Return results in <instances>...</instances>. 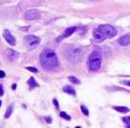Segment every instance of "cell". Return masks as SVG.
Returning a JSON list of instances; mask_svg holds the SVG:
<instances>
[{
	"label": "cell",
	"mask_w": 130,
	"mask_h": 128,
	"mask_svg": "<svg viewBox=\"0 0 130 128\" xmlns=\"http://www.w3.org/2000/svg\"><path fill=\"white\" fill-rule=\"evenodd\" d=\"M27 85H29V89H30V90H32V89L35 88V87L38 86V84L37 83V81L35 80L34 77H31V78L27 81Z\"/></svg>",
	"instance_id": "cell-13"
},
{
	"label": "cell",
	"mask_w": 130,
	"mask_h": 128,
	"mask_svg": "<svg viewBox=\"0 0 130 128\" xmlns=\"http://www.w3.org/2000/svg\"><path fill=\"white\" fill-rule=\"evenodd\" d=\"M118 44L122 46H126L130 44V35H126L118 39Z\"/></svg>",
	"instance_id": "cell-10"
},
{
	"label": "cell",
	"mask_w": 130,
	"mask_h": 128,
	"mask_svg": "<svg viewBox=\"0 0 130 128\" xmlns=\"http://www.w3.org/2000/svg\"><path fill=\"white\" fill-rule=\"evenodd\" d=\"M53 103H54L55 106L56 107V109H58V108H59V105H58V102L56 101V99H54V100H53Z\"/></svg>",
	"instance_id": "cell-22"
},
{
	"label": "cell",
	"mask_w": 130,
	"mask_h": 128,
	"mask_svg": "<svg viewBox=\"0 0 130 128\" xmlns=\"http://www.w3.org/2000/svg\"><path fill=\"white\" fill-rule=\"evenodd\" d=\"M24 42L26 48H28V49H34V48H36L40 44V38L36 36V35H27L25 36Z\"/></svg>",
	"instance_id": "cell-5"
},
{
	"label": "cell",
	"mask_w": 130,
	"mask_h": 128,
	"mask_svg": "<svg viewBox=\"0 0 130 128\" xmlns=\"http://www.w3.org/2000/svg\"><path fill=\"white\" fill-rule=\"evenodd\" d=\"M60 115V117H62V118H64V119L67 120V121H69V120L71 119V116L67 115L66 112H60V115Z\"/></svg>",
	"instance_id": "cell-17"
},
{
	"label": "cell",
	"mask_w": 130,
	"mask_h": 128,
	"mask_svg": "<svg viewBox=\"0 0 130 128\" xmlns=\"http://www.w3.org/2000/svg\"><path fill=\"white\" fill-rule=\"evenodd\" d=\"M33 1L36 3H42V2H44V1H46V0H33Z\"/></svg>",
	"instance_id": "cell-26"
},
{
	"label": "cell",
	"mask_w": 130,
	"mask_h": 128,
	"mask_svg": "<svg viewBox=\"0 0 130 128\" xmlns=\"http://www.w3.org/2000/svg\"><path fill=\"white\" fill-rule=\"evenodd\" d=\"M65 57L72 63H78L83 59L84 57V49L81 46L67 45L65 48Z\"/></svg>",
	"instance_id": "cell-2"
},
{
	"label": "cell",
	"mask_w": 130,
	"mask_h": 128,
	"mask_svg": "<svg viewBox=\"0 0 130 128\" xmlns=\"http://www.w3.org/2000/svg\"><path fill=\"white\" fill-rule=\"evenodd\" d=\"M126 126H127V127H130V124H127Z\"/></svg>",
	"instance_id": "cell-30"
},
{
	"label": "cell",
	"mask_w": 130,
	"mask_h": 128,
	"mask_svg": "<svg viewBox=\"0 0 130 128\" xmlns=\"http://www.w3.org/2000/svg\"><path fill=\"white\" fill-rule=\"evenodd\" d=\"M77 30V27H76V26H72V27H68V28H67L65 30V32H64V35H62V38L63 37H68L70 36V35L73 34V33H75L76 31Z\"/></svg>",
	"instance_id": "cell-11"
},
{
	"label": "cell",
	"mask_w": 130,
	"mask_h": 128,
	"mask_svg": "<svg viewBox=\"0 0 130 128\" xmlns=\"http://www.w3.org/2000/svg\"><path fill=\"white\" fill-rule=\"evenodd\" d=\"M98 28L99 29L100 32L102 33L106 38H113L117 35V30L114 26H110V25H102V26H98Z\"/></svg>",
	"instance_id": "cell-4"
},
{
	"label": "cell",
	"mask_w": 130,
	"mask_h": 128,
	"mask_svg": "<svg viewBox=\"0 0 130 128\" xmlns=\"http://www.w3.org/2000/svg\"><path fill=\"white\" fill-rule=\"evenodd\" d=\"M68 80H69L72 84H76V85L80 84V80L77 79L76 77H75V76H68Z\"/></svg>",
	"instance_id": "cell-16"
},
{
	"label": "cell",
	"mask_w": 130,
	"mask_h": 128,
	"mask_svg": "<svg viewBox=\"0 0 130 128\" xmlns=\"http://www.w3.org/2000/svg\"><path fill=\"white\" fill-rule=\"evenodd\" d=\"M26 69H27L28 71L32 72V73H37V69L35 67H31V66H27V67L26 68Z\"/></svg>",
	"instance_id": "cell-20"
},
{
	"label": "cell",
	"mask_w": 130,
	"mask_h": 128,
	"mask_svg": "<svg viewBox=\"0 0 130 128\" xmlns=\"http://www.w3.org/2000/svg\"><path fill=\"white\" fill-rule=\"evenodd\" d=\"M44 119H46V122L47 124H51L52 123V118L51 117H45Z\"/></svg>",
	"instance_id": "cell-21"
},
{
	"label": "cell",
	"mask_w": 130,
	"mask_h": 128,
	"mask_svg": "<svg viewBox=\"0 0 130 128\" xmlns=\"http://www.w3.org/2000/svg\"><path fill=\"white\" fill-rule=\"evenodd\" d=\"M4 95V88H3L2 85H0V96H2Z\"/></svg>",
	"instance_id": "cell-23"
},
{
	"label": "cell",
	"mask_w": 130,
	"mask_h": 128,
	"mask_svg": "<svg viewBox=\"0 0 130 128\" xmlns=\"http://www.w3.org/2000/svg\"><path fill=\"white\" fill-rule=\"evenodd\" d=\"M93 35H94V38H95V41L98 42H103L105 39H106V37L104 36L102 33L100 32V30L98 28H96L93 33Z\"/></svg>",
	"instance_id": "cell-9"
},
{
	"label": "cell",
	"mask_w": 130,
	"mask_h": 128,
	"mask_svg": "<svg viewBox=\"0 0 130 128\" xmlns=\"http://www.w3.org/2000/svg\"><path fill=\"white\" fill-rule=\"evenodd\" d=\"M101 62H102V57H101L100 53L96 52V51L93 52L87 59L88 69L93 72L98 71L101 67Z\"/></svg>",
	"instance_id": "cell-3"
},
{
	"label": "cell",
	"mask_w": 130,
	"mask_h": 128,
	"mask_svg": "<svg viewBox=\"0 0 130 128\" xmlns=\"http://www.w3.org/2000/svg\"><path fill=\"white\" fill-rule=\"evenodd\" d=\"M6 76V74H5L4 71H0V78H3V77H5Z\"/></svg>",
	"instance_id": "cell-24"
},
{
	"label": "cell",
	"mask_w": 130,
	"mask_h": 128,
	"mask_svg": "<svg viewBox=\"0 0 130 128\" xmlns=\"http://www.w3.org/2000/svg\"><path fill=\"white\" fill-rule=\"evenodd\" d=\"M3 36H4V38L6 39V41H7V43L10 45V46H15V37L11 35V33H10V31H9V30L6 29V30L4 31V33H3Z\"/></svg>",
	"instance_id": "cell-7"
},
{
	"label": "cell",
	"mask_w": 130,
	"mask_h": 128,
	"mask_svg": "<svg viewBox=\"0 0 130 128\" xmlns=\"http://www.w3.org/2000/svg\"><path fill=\"white\" fill-rule=\"evenodd\" d=\"M25 19L26 20H36L40 18V13L36 9H30L27 10L24 15Z\"/></svg>",
	"instance_id": "cell-6"
},
{
	"label": "cell",
	"mask_w": 130,
	"mask_h": 128,
	"mask_svg": "<svg viewBox=\"0 0 130 128\" xmlns=\"http://www.w3.org/2000/svg\"><path fill=\"white\" fill-rule=\"evenodd\" d=\"M13 109H14V104H9L8 108H7V112H6V114H5V118L10 117V115H12V113H13Z\"/></svg>",
	"instance_id": "cell-14"
},
{
	"label": "cell",
	"mask_w": 130,
	"mask_h": 128,
	"mask_svg": "<svg viewBox=\"0 0 130 128\" xmlns=\"http://www.w3.org/2000/svg\"><path fill=\"white\" fill-rule=\"evenodd\" d=\"M1 104H2V102H1V100H0V106H1Z\"/></svg>",
	"instance_id": "cell-29"
},
{
	"label": "cell",
	"mask_w": 130,
	"mask_h": 128,
	"mask_svg": "<svg viewBox=\"0 0 130 128\" xmlns=\"http://www.w3.org/2000/svg\"><path fill=\"white\" fill-rule=\"evenodd\" d=\"M15 87H17V85H14L13 86H12V88H13V89H15Z\"/></svg>",
	"instance_id": "cell-27"
},
{
	"label": "cell",
	"mask_w": 130,
	"mask_h": 128,
	"mask_svg": "<svg viewBox=\"0 0 130 128\" xmlns=\"http://www.w3.org/2000/svg\"><path fill=\"white\" fill-rule=\"evenodd\" d=\"M63 91L65 92V93L68 94V95H71V96H76V91H75V89L73 88V87L70 86V85H66V86H64Z\"/></svg>",
	"instance_id": "cell-12"
},
{
	"label": "cell",
	"mask_w": 130,
	"mask_h": 128,
	"mask_svg": "<svg viewBox=\"0 0 130 128\" xmlns=\"http://www.w3.org/2000/svg\"><path fill=\"white\" fill-rule=\"evenodd\" d=\"M123 84H124V85H129V86H130V81H124Z\"/></svg>",
	"instance_id": "cell-25"
},
{
	"label": "cell",
	"mask_w": 130,
	"mask_h": 128,
	"mask_svg": "<svg viewBox=\"0 0 130 128\" xmlns=\"http://www.w3.org/2000/svg\"><path fill=\"white\" fill-rule=\"evenodd\" d=\"M40 64L47 70L56 68L58 65V59L56 53L51 49H45L40 54Z\"/></svg>",
	"instance_id": "cell-1"
},
{
	"label": "cell",
	"mask_w": 130,
	"mask_h": 128,
	"mask_svg": "<svg viewBox=\"0 0 130 128\" xmlns=\"http://www.w3.org/2000/svg\"><path fill=\"white\" fill-rule=\"evenodd\" d=\"M122 120H123V122L126 124V125H127V124H130V116H127V117H124Z\"/></svg>",
	"instance_id": "cell-19"
},
{
	"label": "cell",
	"mask_w": 130,
	"mask_h": 128,
	"mask_svg": "<svg viewBox=\"0 0 130 128\" xmlns=\"http://www.w3.org/2000/svg\"><path fill=\"white\" fill-rule=\"evenodd\" d=\"M81 110H82V113L84 114L85 115H89V111L87 107L85 105H81Z\"/></svg>",
	"instance_id": "cell-18"
},
{
	"label": "cell",
	"mask_w": 130,
	"mask_h": 128,
	"mask_svg": "<svg viewBox=\"0 0 130 128\" xmlns=\"http://www.w3.org/2000/svg\"><path fill=\"white\" fill-rule=\"evenodd\" d=\"M6 54H7V58L10 61H15L18 58V57H19V54H18L17 51L12 50V49H7Z\"/></svg>",
	"instance_id": "cell-8"
},
{
	"label": "cell",
	"mask_w": 130,
	"mask_h": 128,
	"mask_svg": "<svg viewBox=\"0 0 130 128\" xmlns=\"http://www.w3.org/2000/svg\"><path fill=\"white\" fill-rule=\"evenodd\" d=\"M90 1H100V0H90Z\"/></svg>",
	"instance_id": "cell-28"
},
{
	"label": "cell",
	"mask_w": 130,
	"mask_h": 128,
	"mask_svg": "<svg viewBox=\"0 0 130 128\" xmlns=\"http://www.w3.org/2000/svg\"><path fill=\"white\" fill-rule=\"evenodd\" d=\"M114 109L115 110H117L118 113H128L129 112V108H127V107H124V106H117V107H114Z\"/></svg>",
	"instance_id": "cell-15"
}]
</instances>
